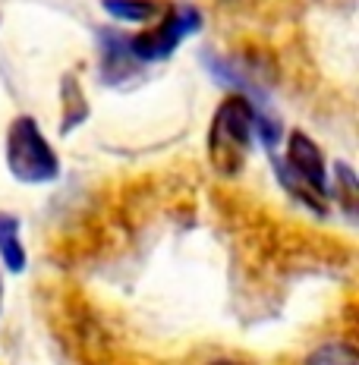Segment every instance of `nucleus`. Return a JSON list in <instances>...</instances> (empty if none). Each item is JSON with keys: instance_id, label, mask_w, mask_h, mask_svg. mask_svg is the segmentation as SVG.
<instances>
[{"instance_id": "f257e3e1", "label": "nucleus", "mask_w": 359, "mask_h": 365, "mask_svg": "<svg viewBox=\"0 0 359 365\" xmlns=\"http://www.w3.org/2000/svg\"><path fill=\"white\" fill-rule=\"evenodd\" d=\"M278 142H284L280 120H274L265 104L252 101L240 91H231L215 108L208 135H205L208 161L218 177H236L246 167L252 148L262 145L265 151H274Z\"/></svg>"}, {"instance_id": "f03ea898", "label": "nucleus", "mask_w": 359, "mask_h": 365, "mask_svg": "<svg viewBox=\"0 0 359 365\" xmlns=\"http://www.w3.org/2000/svg\"><path fill=\"white\" fill-rule=\"evenodd\" d=\"M274 177L290 192V199H296L303 208H312L315 215H328L331 208V195H328V158L322 145L303 129L287 133L284 155L268 151Z\"/></svg>"}, {"instance_id": "7ed1b4c3", "label": "nucleus", "mask_w": 359, "mask_h": 365, "mask_svg": "<svg viewBox=\"0 0 359 365\" xmlns=\"http://www.w3.org/2000/svg\"><path fill=\"white\" fill-rule=\"evenodd\" d=\"M4 161L19 186H51L60 180L57 151L51 148L48 135L41 133V123L29 113L13 117V123L6 126Z\"/></svg>"}, {"instance_id": "20e7f679", "label": "nucleus", "mask_w": 359, "mask_h": 365, "mask_svg": "<svg viewBox=\"0 0 359 365\" xmlns=\"http://www.w3.org/2000/svg\"><path fill=\"white\" fill-rule=\"evenodd\" d=\"M202 22L205 19H202V13H198V6L171 4L158 22H151L139 35H126L129 57H133L136 63H161V60H171L173 51L202 29Z\"/></svg>"}, {"instance_id": "39448f33", "label": "nucleus", "mask_w": 359, "mask_h": 365, "mask_svg": "<svg viewBox=\"0 0 359 365\" xmlns=\"http://www.w3.org/2000/svg\"><path fill=\"white\" fill-rule=\"evenodd\" d=\"M104 13L113 16L123 26H142L148 29L151 22H158L164 16V10L171 4L167 0H101Z\"/></svg>"}, {"instance_id": "423d86ee", "label": "nucleus", "mask_w": 359, "mask_h": 365, "mask_svg": "<svg viewBox=\"0 0 359 365\" xmlns=\"http://www.w3.org/2000/svg\"><path fill=\"white\" fill-rule=\"evenodd\" d=\"M0 264L10 274H22L29 268V252L22 242L19 217L10 211H0Z\"/></svg>"}, {"instance_id": "0eeeda50", "label": "nucleus", "mask_w": 359, "mask_h": 365, "mask_svg": "<svg viewBox=\"0 0 359 365\" xmlns=\"http://www.w3.org/2000/svg\"><path fill=\"white\" fill-rule=\"evenodd\" d=\"M136 66L139 63L129 57L126 35H120L117 29H104L101 32V73H104V79L120 82V79H126Z\"/></svg>"}, {"instance_id": "6e6552de", "label": "nucleus", "mask_w": 359, "mask_h": 365, "mask_svg": "<svg viewBox=\"0 0 359 365\" xmlns=\"http://www.w3.org/2000/svg\"><path fill=\"white\" fill-rule=\"evenodd\" d=\"M328 195H331V205H340L350 217H356L359 177L347 161H334V167H328Z\"/></svg>"}, {"instance_id": "1a4fd4ad", "label": "nucleus", "mask_w": 359, "mask_h": 365, "mask_svg": "<svg viewBox=\"0 0 359 365\" xmlns=\"http://www.w3.org/2000/svg\"><path fill=\"white\" fill-rule=\"evenodd\" d=\"M303 365H359V353L350 340L334 337V340H322L318 346H312L305 353Z\"/></svg>"}, {"instance_id": "9d476101", "label": "nucleus", "mask_w": 359, "mask_h": 365, "mask_svg": "<svg viewBox=\"0 0 359 365\" xmlns=\"http://www.w3.org/2000/svg\"><path fill=\"white\" fill-rule=\"evenodd\" d=\"M208 365H252L249 359H236V356H221V359H211Z\"/></svg>"}, {"instance_id": "9b49d317", "label": "nucleus", "mask_w": 359, "mask_h": 365, "mask_svg": "<svg viewBox=\"0 0 359 365\" xmlns=\"http://www.w3.org/2000/svg\"><path fill=\"white\" fill-rule=\"evenodd\" d=\"M0 312H4V274H0Z\"/></svg>"}]
</instances>
